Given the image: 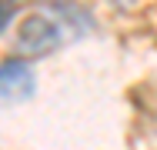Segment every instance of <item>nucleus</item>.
Here are the masks:
<instances>
[{"instance_id": "1", "label": "nucleus", "mask_w": 157, "mask_h": 150, "mask_svg": "<svg viewBox=\"0 0 157 150\" xmlns=\"http://www.w3.org/2000/svg\"><path fill=\"white\" fill-rule=\"evenodd\" d=\"M90 27L94 24H90V13L84 7H77L70 0H50V3H40L20 24L17 50L24 57H47L67 43L80 40Z\"/></svg>"}, {"instance_id": "2", "label": "nucleus", "mask_w": 157, "mask_h": 150, "mask_svg": "<svg viewBox=\"0 0 157 150\" xmlns=\"http://www.w3.org/2000/svg\"><path fill=\"white\" fill-rule=\"evenodd\" d=\"M33 90L37 80L24 60H7L0 67V103H24L33 97Z\"/></svg>"}, {"instance_id": "3", "label": "nucleus", "mask_w": 157, "mask_h": 150, "mask_svg": "<svg viewBox=\"0 0 157 150\" xmlns=\"http://www.w3.org/2000/svg\"><path fill=\"white\" fill-rule=\"evenodd\" d=\"M24 0H0V30L10 24V17L17 13V7H20Z\"/></svg>"}]
</instances>
